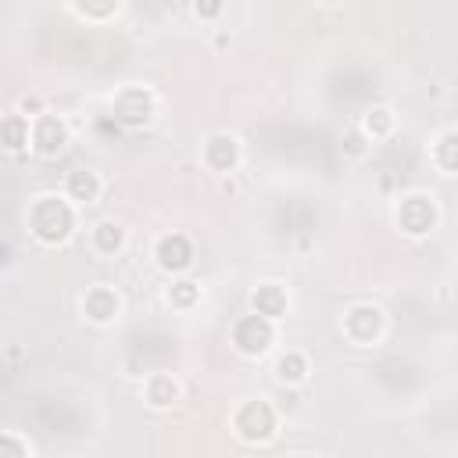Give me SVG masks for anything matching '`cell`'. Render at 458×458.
I'll return each instance as SVG.
<instances>
[{
    "instance_id": "obj_1",
    "label": "cell",
    "mask_w": 458,
    "mask_h": 458,
    "mask_svg": "<svg viewBox=\"0 0 458 458\" xmlns=\"http://www.w3.org/2000/svg\"><path fill=\"white\" fill-rule=\"evenodd\" d=\"M68 226H72V215H68L65 204H57V201L39 204V212H36V229H39V237L57 240V237L68 233Z\"/></svg>"
},
{
    "instance_id": "obj_2",
    "label": "cell",
    "mask_w": 458,
    "mask_h": 458,
    "mask_svg": "<svg viewBox=\"0 0 458 458\" xmlns=\"http://www.w3.org/2000/svg\"><path fill=\"white\" fill-rule=\"evenodd\" d=\"M237 426H240L244 437H251V441H255V437H268V430H273V412H268L265 405H247L240 412Z\"/></svg>"
},
{
    "instance_id": "obj_3",
    "label": "cell",
    "mask_w": 458,
    "mask_h": 458,
    "mask_svg": "<svg viewBox=\"0 0 458 458\" xmlns=\"http://www.w3.org/2000/svg\"><path fill=\"white\" fill-rule=\"evenodd\" d=\"M268 340H273V329H268V322H262V319H247L237 329V344L244 351H265Z\"/></svg>"
},
{
    "instance_id": "obj_4",
    "label": "cell",
    "mask_w": 458,
    "mask_h": 458,
    "mask_svg": "<svg viewBox=\"0 0 458 458\" xmlns=\"http://www.w3.org/2000/svg\"><path fill=\"white\" fill-rule=\"evenodd\" d=\"M161 262L165 265H186V262H190V247H186V240L183 237H169V240H161Z\"/></svg>"
},
{
    "instance_id": "obj_5",
    "label": "cell",
    "mask_w": 458,
    "mask_h": 458,
    "mask_svg": "<svg viewBox=\"0 0 458 458\" xmlns=\"http://www.w3.org/2000/svg\"><path fill=\"white\" fill-rule=\"evenodd\" d=\"M61 140H65V129H61V122L54 118H44V126H39V143H44V151H57Z\"/></svg>"
},
{
    "instance_id": "obj_6",
    "label": "cell",
    "mask_w": 458,
    "mask_h": 458,
    "mask_svg": "<svg viewBox=\"0 0 458 458\" xmlns=\"http://www.w3.org/2000/svg\"><path fill=\"white\" fill-rule=\"evenodd\" d=\"M255 304L265 311V315H280V308H283V297H280V290H273V286H268V290H262V294L255 297Z\"/></svg>"
},
{
    "instance_id": "obj_7",
    "label": "cell",
    "mask_w": 458,
    "mask_h": 458,
    "mask_svg": "<svg viewBox=\"0 0 458 458\" xmlns=\"http://www.w3.org/2000/svg\"><path fill=\"white\" fill-rule=\"evenodd\" d=\"M0 136L8 140V147H22L26 143V126L18 118H11V122H4V126H0Z\"/></svg>"
},
{
    "instance_id": "obj_8",
    "label": "cell",
    "mask_w": 458,
    "mask_h": 458,
    "mask_svg": "<svg viewBox=\"0 0 458 458\" xmlns=\"http://www.w3.org/2000/svg\"><path fill=\"white\" fill-rule=\"evenodd\" d=\"M226 143H229V140H215V143H212V158H215V165H226V161H233V147L226 151Z\"/></svg>"
},
{
    "instance_id": "obj_9",
    "label": "cell",
    "mask_w": 458,
    "mask_h": 458,
    "mask_svg": "<svg viewBox=\"0 0 458 458\" xmlns=\"http://www.w3.org/2000/svg\"><path fill=\"white\" fill-rule=\"evenodd\" d=\"M72 190H75L79 197H82V194L90 197V194H93V179H90V176H75V179H72Z\"/></svg>"
},
{
    "instance_id": "obj_10",
    "label": "cell",
    "mask_w": 458,
    "mask_h": 458,
    "mask_svg": "<svg viewBox=\"0 0 458 458\" xmlns=\"http://www.w3.org/2000/svg\"><path fill=\"white\" fill-rule=\"evenodd\" d=\"M100 247H118V229L115 226H100Z\"/></svg>"
},
{
    "instance_id": "obj_11",
    "label": "cell",
    "mask_w": 458,
    "mask_h": 458,
    "mask_svg": "<svg viewBox=\"0 0 458 458\" xmlns=\"http://www.w3.org/2000/svg\"><path fill=\"white\" fill-rule=\"evenodd\" d=\"M280 369H283V376H290V380H297V376H301V358H290V362L283 358V365H280Z\"/></svg>"
}]
</instances>
